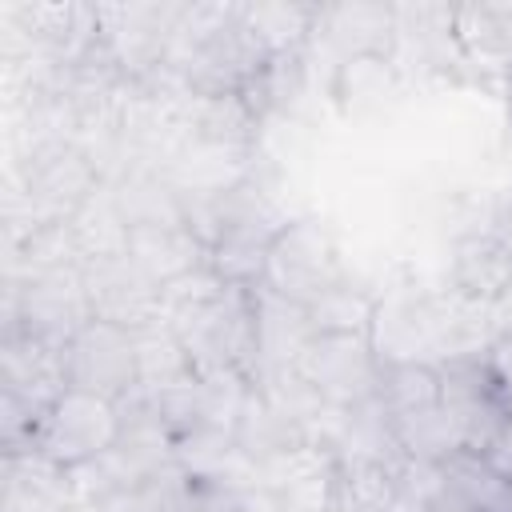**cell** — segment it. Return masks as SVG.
<instances>
[{
  "mask_svg": "<svg viewBox=\"0 0 512 512\" xmlns=\"http://www.w3.org/2000/svg\"><path fill=\"white\" fill-rule=\"evenodd\" d=\"M124 432H128V404L84 388H64L44 404L36 420L32 452L80 476L104 456H112Z\"/></svg>",
  "mask_w": 512,
  "mask_h": 512,
  "instance_id": "6da1fadb",
  "label": "cell"
},
{
  "mask_svg": "<svg viewBox=\"0 0 512 512\" xmlns=\"http://www.w3.org/2000/svg\"><path fill=\"white\" fill-rule=\"evenodd\" d=\"M344 276H348V268H344L332 228L316 216H296L272 236L260 288L308 308Z\"/></svg>",
  "mask_w": 512,
  "mask_h": 512,
  "instance_id": "7a4b0ae2",
  "label": "cell"
},
{
  "mask_svg": "<svg viewBox=\"0 0 512 512\" xmlns=\"http://www.w3.org/2000/svg\"><path fill=\"white\" fill-rule=\"evenodd\" d=\"M380 352L372 336L352 332H312L296 356V372L320 396L328 412H356L376 400L380 384Z\"/></svg>",
  "mask_w": 512,
  "mask_h": 512,
  "instance_id": "3957f363",
  "label": "cell"
},
{
  "mask_svg": "<svg viewBox=\"0 0 512 512\" xmlns=\"http://www.w3.org/2000/svg\"><path fill=\"white\" fill-rule=\"evenodd\" d=\"M440 412L460 452H484L492 436L508 424L512 400L500 376L488 368L484 352L452 356L440 364Z\"/></svg>",
  "mask_w": 512,
  "mask_h": 512,
  "instance_id": "277c9868",
  "label": "cell"
},
{
  "mask_svg": "<svg viewBox=\"0 0 512 512\" xmlns=\"http://www.w3.org/2000/svg\"><path fill=\"white\" fill-rule=\"evenodd\" d=\"M64 380L68 388L100 392L108 400H136L140 392V356H136V332L88 320L68 344H64Z\"/></svg>",
  "mask_w": 512,
  "mask_h": 512,
  "instance_id": "5b68a950",
  "label": "cell"
},
{
  "mask_svg": "<svg viewBox=\"0 0 512 512\" xmlns=\"http://www.w3.org/2000/svg\"><path fill=\"white\" fill-rule=\"evenodd\" d=\"M80 272H84V292L96 320L120 324L128 332H140L164 320V284H156L128 252L88 260Z\"/></svg>",
  "mask_w": 512,
  "mask_h": 512,
  "instance_id": "8992f818",
  "label": "cell"
},
{
  "mask_svg": "<svg viewBox=\"0 0 512 512\" xmlns=\"http://www.w3.org/2000/svg\"><path fill=\"white\" fill-rule=\"evenodd\" d=\"M128 256L156 280V284H172L196 268L208 264V248L204 240L188 228L184 216H164V220H140L128 228Z\"/></svg>",
  "mask_w": 512,
  "mask_h": 512,
  "instance_id": "52a82bcc",
  "label": "cell"
},
{
  "mask_svg": "<svg viewBox=\"0 0 512 512\" xmlns=\"http://www.w3.org/2000/svg\"><path fill=\"white\" fill-rule=\"evenodd\" d=\"M76 504V472H64L40 452L4 456V512H76Z\"/></svg>",
  "mask_w": 512,
  "mask_h": 512,
  "instance_id": "ba28073f",
  "label": "cell"
},
{
  "mask_svg": "<svg viewBox=\"0 0 512 512\" xmlns=\"http://www.w3.org/2000/svg\"><path fill=\"white\" fill-rule=\"evenodd\" d=\"M512 284V252L504 248V240L488 228V232H468L464 240H456L452 256H448V288L492 304L508 292Z\"/></svg>",
  "mask_w": 512,
  "mask_h": 512,
  "instance_id": "9c48e42d",
  "label": "cell"
},
{
  "mask_svg": "<svg viewBox=\"0 0 512 512\" xmlns=\"http://www.w3.org/2000/svg\"><path fill=\"white\" fill-rule=\"evenodd\" d=\"M376 408L388 424L424 416L440 408V364L424 360H384L376 384Z\"/></svg>",
  "mask_w": 512,
  "mask_h": 512,
  "instance_id": "30bf717a",
  "label": "cell"
},
{
  "mask_svg": "<svg viewBox=\"0 0 512 512\" xmlns=\"http://www.w3.org/2000/svg\"><path fill=\"white\" fill-rule=\"evenodd\" d=\"M440 488L460 500L468 512H512V480H504L484 456L476 452H452L436 464Z\"/></svg>",
  "mask_w": 512,
  "mask_h": 512,
  "instance_id": "8fae6325",
  "label": "cell"
},
{
  "mask_svg": "<svg viewBox=\"0 0 512 512\" xmlns=\"http://www.w3.org/2000/svg\"><path fill=\"white\" fill-rule=\"evenodd\" d=\"M452 40L480 60H512V8L464 4L448 12Z\"/></svg>",
  "mask_w": 512,
  "mask_h": 512,
  "instance_id": "7c38bea8",
  "label": "cell"
},
{
  "mask_svg": "<svg viewBox=\"0 0 512 512\" xmlns=\"http://www.w3.org/2000/svg\"><path fill=\"white\" fill-rule=\"evenodd\" d=\"M248 28L268 44L272 56L300 52L308 36L320 28V4H244L240 8Z\"/></svg>",
  "mask_w": 512,
  "mask_h": 512,
  "instance_id": "4fadbf2b",
  "label": "cell"
},
{
  "mask_svg": "<svg viewBox=\"0 0 512 512\" xmlns=\"http://www.w3.org/2000/svg\"><path fill=\"white\" fill-rule=\"evenodd\" d=\"M376 304H380V296L364 292L360 284H352V280L344 276V280L332 284L320 300H312L304 312H308L312 332H352V336H368V332H372V320H376Z\"/></svg>",
  "mask_w": 512,
  "mask_h": 512,
  "instance_id": "5bb4252c",
  "label": "cell"
},
{
  "mask_svg": "<svg viewBox=\"0 0 512 512\" xmlns=\"http://www.w3.org/2000/svg\"><path fill=\"white\" fill-rule=\"evenodd\" d=\"M484 360H488V368L500 376V384L512 392V328H504V332H496V336L488 340Z\"/></svg>",
  "mask_w": 512,
  "mask_h": 512,
  "instance_id": "9a60e30c",
  "label": "cell"
},
{
  "mask_svg": "<svg viewBox=\"0 0 512 512\" xmlns=\"http://www.w3.org/2000/svg\"><path fill=\"white\" fill-rule=\"evenodd\" d=\"M480 456H484V460H488L504 480H512V416H508V424L492 436V444H488Z\"/></svg>",
  "mask_w": 512,
  "mask_h": 512,
  "instance_id": "2e32d148",
  "label": "cell"
},
{
  "mask_svg": "<svg viewBox=\"0 0 512 512\" xmlns=\"http://www.w3.org/2000/svg\"><path fill=\"white\" fill-rule=\"evenodd\" d=\"M492 232L504 240V248L512 252V200L500 208V216H496V224H492Z\"/></svg>",
  "mask_w": 512,
  "mask_h": 512,
  "instance_id": "e0dca14e",
  "label": "cell"
},
{
  "mask_svg": "<svg viewBox=\"0 0 512 512\" xmlns=\"http://www.w3.org/2000/svg\"><path fill=\"white\" fill-rule=\"evenodd\" d=\"M504 104H508V120H512V72H508V88H504Z\"/></svg>",
  "mask_w": 512,
  "mask_h": 512,
  "instance_id": "ac0fdd59",
  "label": "cell"
},
{
  "mask_svg": "<svg viewBox=\"0 0 512 512\" xmlns=\"http://www.w3.org/2000/svg\"><path fill=\"white\" fill-rule=\"evenodd\" d=\"M508 400H512V392H508Z\"/></svg>",
  "mask_w": 512,
  "mask_h": 512,
  "instance_id": "d6986e66",
  "label": "cell"
}]
</instances>
